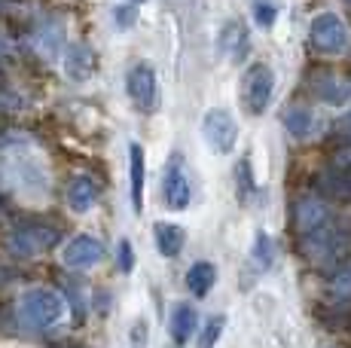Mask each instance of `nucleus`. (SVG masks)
<instances>
[{
  "mask_svg": "<svg viewBox=\"0 0 351 348\" xmlns=\"http://www.w3.org/2000/svg\"><path fill=\"white\" fill-rule=\"evenodd\" d=\"M293 226L306 260L318 269L333 272L351 257V223L336 214L321 196H300L293 202Z\"/></svg>",
  "mask_w": 351,
  "mask_h": 348,
  "instance_id": "obj_1",
  "label": "nucleus"
},
{
  "mask_svg": "<svg viewBox=\"0 0 351 348\" xmlns=\"http://www.w3.org/2000/svg\"><path fill=\"white\" fill-rule=\"evenodd\" d=\"M0 177L6 180V186L19 190L22 196H46L49 192V171L46 162L37 150H34L31 140L12 138L6 140L3 156H0Z\"/></svg>",
  "mask_w": 351,
  "mask_h": 348,
  "instance_id": "obj_2",
  "label": "nucleus"
},
{
  "mask_svg": "<svg viewBox=\"0 0 351 348\" xmlns=\"http://www.w3.org/2000/svg\"><path fill=\"white\" fill-rule=\"evenodd\" d=\"M16 321L31 333H56L67 321V299L52 287H31L19 297Z\"/></svg>",
  "mask_w": 351,
  "mask_h": 348,
  "instance_id": "obj_3",
  "label": "nucleus"
},
{
  "mask_svg": "<svg viewBox=\"0 0 351 348\" xmlns=\"http://www.w3.org/2000/svg\"><path fill=\"white\" fill-rule=\"evenodd\" d=\"M56 242H58L56 226H46L40 220H22L6 236V251L19 260H34L40 253H46L49 247H56Z\"/></svg>",
  "mask_w": 351,
  "mask_h": 348,
  "instance_id": "obj_4",
  "label": "nucleus"
},
{
  "mask_svg": "<svg viewBox=\"0 0 351 348\" xmlns=\"http://www.w3.org/2000/svg\"><path fill=\"white\" fill-rule=\"evenodd\" d=\"M308 43L321 55H342L351 46V31L336 12H321L308 25Z\"/></svg>",
  "mask_w": 351,
  "mask_h": 348,
  "instance_id": "obj_5",
  "label": "nucleus"
},
{
  "mask_svg": "<svg viewBox=\"0 0 351 348\" xmlns=\"http://www.w3.org/2000/svg\"><path fill=\"white\" fill-rule=\"evenodd\" d=\"M275 95V73L269 64H251L241 79V101H245L251 116H260Z\"/></svg>",
  "mask_w": 351,
  "mask_h": 348,
  "instance_id": "obj_6",
  "label": "nucleus"
},
{
  "mask_svg": "<svg viewBox=\"0 0 351 348\" xmlns=\"http://www.w3.org/2000/svg\"><path fill=\"white\" fill-rule=\"evenodd\" d=\"M202 135H205L208 147H211L214 153H232L235 144H239V125H235L229 110L214 107V110H208L205 119H202Z\"/></svg>",
  "mask_w": 351,
  "mask_h": 348,
  "instance_id": "obj_7",
  "label": "nucleus"
},
{
  "mask_svg": "<svg viewBox=\"0 0 351 348\" xmlns=\"http://www.w3.org/2000/svg\"><path fill=\"white\" fill-rule=\"evenodd\" d=\"M125 89L132 104L138 107L141 113H153L159 101V86H156V73H153L150 64H134L125 77Z\"/></svg>",
  "mask_w": 351,
  "mask_h": 348,
  "instance_id": "obj_8",
  "label": "nucleus"
},
{
  "mask_svg": "<svg viewBox=\"0 0 351 348\" xmlns=\"http://www.w3.org/2000/svg\"><path fill=\"white\" fill-rule=\"evenodd\" d=\"M162 199L171 211H184L193 199V184H190V174L184 171V159L171 156L165 169V177H162Z\"/></svg>",
  "mask_w": 351,
  "mask_h": 348,
  "instance_id": "obj_9",
  "label": "nucleus"
},
{
  "mask_svg": "<svg viewBox=\"0 0 351 348\" xmlns=\"http://www.w3.org/2000/svg\"><path fill=\"white\" fill-rule=\"evenodd\" d=\"M62 260L67 269H92V266H98L104 260V242L95 236H86V232L83 236H73L64 245Z\"/></svg>",
  "mask_w": 351,
  "mask_h": 348,
  "instance_id": "obj_10",
  "label": "nucleus"
},
{
  "mask_svg": "<svg viewBox=\"0 0 351 348\" xmlns=\"http://www.w3.org/2000/svg\"><path fill=\"white\" fill-rule=\"evenodd\" d=\"M315 190L336 202H351V169L348 165H333L315 174Z\"/></svg>",
  "mask_w": 351,
  "mask_h": 348,
  "instance_id": "obj_11",
  "label": "nucleus"
},
{
  "mask_svg": "<svg viewBox=\"0 0 351 348\" xmlns=\"http://www.w3.org/2000/svg\"><path fill=\"white\" fill-rule=\"evenodd\" d=\"M312 95L327 107H346L351 101V79L339 73H318L312 79Z\"/></svg>",
  "mask_w": 351,
  "mask_h": 348,
  "instance_id": "obj_12",
  "label": "nucleus"
},
{
  "mask_svg": "<svg viewBox=\"0 0 351 348\" xmlns=\"http://www.w3.org/2000/svg\"><path fill=\"white\" fill-rule=\"evenodd\" d=\"M144 180H147V165H144V150L141 144H128V192H132V208L144 211Z\"/></svg>",
  "mask_w": 351,
  "mask_h": 348,
  "instance_id": "obj_13",
  "label": "nucleus"
},
{
  "mask_svg": "<svg viewBox=\"0 0 351 348\" xmlns=\"http://www.w3.org/2000/svg\"><path fill=\"white\" fill-rule=\"evenodd\" d=\"M281 123H285V129H287V135H290V138H300V140L318 135V129H321L318 116H315V113L308 110V107H302V104L287 107L285 116H281Z\"/></svg>",
  "mask_w": 351,
  "mask_h": 348,
  "instance_id": "obj_14",
  "label": "nucleus"
},
{
  "mask_svg": "<svg viewBox=\"0 0 351 348\" xmlns=\"http://www.w3.org/2000/svg\"><path fill=\"white\" fill-rule=\"evenodd\" d=\"M64 73L73 79H89L95 73V52L83 43H71L64 49Z\"/></svg>",
  "mask_w": 351,
  "mask_h": 348,
  "instance_id": "obj_15",
  "label": "nucleus"
},
{
  "mask_svg": "<svg viewBox=\"0 0 351 348\" xmlns=\"http://www.w3.org/2000/svg\"><path fill=\"white\" fill-rule=\"evenodd\" d=\"M98 199V184L89 177V174H77V177L67 184V205H71L77 214H86L95 205Z\"/></svg>",
  "mask_w": 351,
  "mask_h": 348,
  "instance_id": "obj_16",
  "label": "nucleus"
},
{
  "mask_svg": "<svg viewBox=\"0 0 351 348\" xmlns=\"http://www.w3.org/2000/svg\"><path fill=\"white\" fill-rule=\"evenodd\" d=\"M195 327H199V312L190 303H178L171 312V339L178 345H186L193 339Z\"/></svg>",
  "mask_w": 351,
  "mask_h": 348,
  "instance_id": "obj_17",
  "label": "nucleus"
},
{
  "mask_svg": "<svg viewBox=\"0 0 351 348\" xmlns=\"http://www.w3.org/2000/svg\"><path fill=\"white\" fill-rule=\"evenodd\" d=\"M214 281H217V269H214V263H208V260H199V263H193L190 269H186V290H190L195 299L208 297Z\"/></svg>",
  "mask_w": 351,
  "mask_h": 348,
  "instance_id": "obj_18",
  "label": "nucleus"
},
{
  "mask_svg": "<svg viewBox=\"0 0 351 348\" xmlns=\"http://www.w3.org/2000/svg\"><path fill=\"white\" fill-rule=\"evenodd\" d=\"M153 236H156V251L162 257H178L184 251L186 236L178 223H156L153 226Z\"/></svg>",
  "mask_w": 351,
  "mask_h": 348,
  "instance_id": "obj_19",
  "label": "nucleus"
},
{
  "mask_svg": "<svg viewBox=\"0 0 351 348\" xmlns=\"http://www.w3.org/2000/svg\"><path fill=\"white\" fill-rule=\"evenodd\" d=\"M220 49L226 52L232 62H241L247 55V28L241 22H229L220 31Z\"/></svg>",
  "mask_w": 351,
  "mask_h": 348,
  "instance_id": "obj_20",
  "label": "nucleus"
},
{
  "mask_svg": "<svg viewBox=\"0 0 351 348\" xmlns=\"http://www.w3.org/2000/svg\"><path fill=\"white\" fill-rule=\"evenodd\" d=\"M327 293L333 303H351V257L346 260L342 266H336L330 272V281H327Z\"/></svg>",
  "mask_w": 351,
  "mask_h": 348,
  "instance_id": "obj_21",
  "label": "nucleus"
},
{
  "mask_svg": "<svg viewBox=\"0 0 351 348\" xmlns=\"http://www.w3.org/2000/svg\"><path fill=\"white\" fill-rule=\"evenodd\" d=\"M251 260H254V266L260 272H266V269H272V260H275V245H272V238H269V232H256V238H254V247H251Z\"/></svg>",
  "mask_w": 351,
  "mask_h": 348,
  "instance_id": "obj_22",
  "label": "nucleus"
},
{
  "mask_svg": "<svg viewBox=\"0 0 351 348\" xmlns=\"http://www.w3.org/2000/svg\"><path fill=\"white\" fill-rule=\"evenodd\" d=\"M235 184H239V199L241 202H251V196L256 192V180H254V169H251V159L241 156L239 169H235Z\"/></svg>",
  "mask_w": 351,
  "mask_h": 348,
  "instance_id": "obj_23",
  "label": "nucleus"
},
{
  "mask_svg": "<svg viewBox=\"0 0 351 348\" xmlns=\"http://www.w3.org/2000/svg\"><path fill=\"white\" fill-rule=\"evenodd\" d=\"M220 333H223V318H211L205 324V333H202V339H199V348H214V343L220 339Z\"/></svg>",
  "mask_w": 351,
  "mask_h": 348,
  "instance_id": "obj_24",
  "label": "nucleus"
},
{
  "mask_svg": "<svg viewBox=\"0 0 351 348\" xmlns=\"http://www.w3.org/2000/svg\"><path fill=\"white\" fill-rule=\"evenodd\" d=\"M254 12H256V25H260V28H272L275 18H278V10H275V3H269V0H260Z\"/></svg>",
  "mask_w": 351,
  "mask_h": 348,
  "instance_id": "obj_25",
  "label": "nucleus"
},
{
  "mask_svg": "<svg viewBox=\"0 0 351 348\" xmlns=\"http://www.w3.org/2000/svg\"><path fill=\"white\" fill-rule=\"evenodd\" d=\"M117 263H119V272H132L134 269V251H132V245L128 242H119V247H117Z\"/></svg>",
  "mask_w": 351,
  "mask_h": 348,
  "instance_id": "obj_26",
  "label": "nucleus"
},
{
  "mask_svg": "<svg viewBox=\"0 0 351 348\" xmlns=\"http://www.w3.org/2000/svg\"><path fill=\"white\" fill-rule=\"evenodd\" d=\"M113 22H117V28H132L134 10L132 6H117V10H113Z\"/></svg>",
  "mask_w": 351,
  "mask_h": 348,
  "instance_id": "obj_27",
  "label": "nucleus"
},
{
  "mask_svg": "<svg viewBox=\"0 0 351 348\" xmlns=\"http://www.w3.org/2000/svg\"><path fill=\"white\" fill-rule=\"evenodd\" d=\"M147 345V324L144 321H134L132 324V348H144Z\"/></svg>",
  "mask_w": 351,
  "mask_h": 348,
  "instance_id": "obj_28",
  "label": "nucleus"
},
{
  "mask_svg": "<svg viewBox=\"0 0 351 348\" xmlns=\"http://www.w3.org/2000/svg\"><path fill=\"white\" fill-rule=\"evenodd\" d=\"M336 135H339L342 147L351 144V113H346V116H342L339 123H336Z\"/></svg>",
  "mask_w": 351,
  "mask_h": 348,
  "instance_id": "obj_29",
  "label": "nucleus"
},
{
  "mask_svg": "<svg viewBox=\"0 0 351 348\" xmlns=\"http://www.w3.org/2000/svg\"><path fill=\"white\" fill-rule=\"evenodd\" d=\"M333 165H348V169H351V144L339 147V150L333 153Z\"/></svg>",
  "mask_w": 351,
  "mask_h": 348,
  "instance_id": "obj_30",
  "label": "nucleus"
},
{
  "mask_svg": "<svg viewBox=\"0 0 351 348\" xmlns=\"http://www.w3.org/2000/svg\"><path fill=\"white\" fill-rule=\"evenodd\" d=\"M132 3H144V0H132Z\"/></svg>",
  "mask_w": 351,
  "mask_h": 348,
  "instance_id": "obj_31",
  "label": "nucleus"
},
{
  "mask_svg": "<svg viewBox=\"0 0 351 348\" xmlns=\"http://www.w3.org/2000/svg\"><path fill=\"white\" fill-rule=\"evenodd\" d=\"M346 3H348V6H351V0H346Z\"/></svg>",
  "mask_w": 351,
  "mask_h": 348,
  "instance_id": "obj_32",
  "label": "nucleus"
},
{
  "mask_svg": "<svg viewBox=\"0 0 351 348\" xmlns=\"http://www.w3.org/2000/svg\"><path fill=\"white\" fill-rule=\"evenodd\" d=\"M0 77H3V71H0Z\"/></svg>",
  "mask_w": 351,
  "mask_h": 348,
  "instance_id": "obj_33",
  "label": "nucleus"
}]
</instances>
